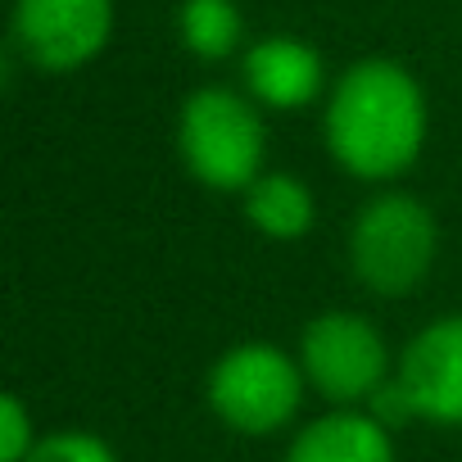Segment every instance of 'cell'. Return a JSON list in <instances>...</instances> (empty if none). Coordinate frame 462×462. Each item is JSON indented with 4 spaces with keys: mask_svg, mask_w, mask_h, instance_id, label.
<instances>
[{
    "mask_svg": "<svg viewBox=\"0 0 462 462\" xmlns=\"http://www.w3.org/2000/svg\"><path fill=\"white\" fill-rule=\"evenodd\" d=\"M245 217L268 241H300L318 222V199L295 172H263L245 190Z\"/></svg>",
    "mask_w": 462,
    "mask_h": 462,
    "instance_id": "10",
    "label": "cell"
},
{
    "mask_svg": "<svg viewBox=\"0 0 462 462\" xmlns=\"http://www.w3.org/2000/svg\"><path fill=\"white\" fill-rule=\"evenodd\" d=\"M426 96L417 78L394 60H358L327 96V150L358 181L403 177L426 145Z\"/></svg>",
    "mask_w": 462,
    "mask_h": 462,
    "instance_id": "1",
    "label": "cell"
},
{
    "mask_svg": "<svg viewBox=\"0 0 462 462\" xmlns=\"http://www.w3.org/2000/svg\"><path fill=\"white\" fill-rule=\"evenodd\" d=\"M286 462H394V430L367 408H336L300 426Z\"/></svg>",
    "mask_w": 462,
    "mask_h": 462,
    "instance_id": "9",
    "label": "cell"
},
{
    "mask_svg": "<svg viewBox=\"0 0 462 462\" xmlns=\"http://www.w3.org/2000/svg\"><path fill=\"white\" fill-rule=\"evenodd\" d=\"M300 367L313 394H322L336 408H367L376 390L394 376L385 336L349 309L318 313L300 331Z\"/></svg>",
    "mask_w": 462,
    "mask_h": 462,
    "instance_id": "5",
    "label": "cell"
},
{
    "mask_svg": "<svg viewBox=\"0 0 462 462\" xmlns=\"http://www.w3.org/2000/svg\"><path fill=\"white\" fill-rule=\"evenodd\" d=\"M23 462H118V453L91 430H51Z\"/></svg>",
    "mask_w": 462,
    "mask_h": 462,
    "instance_id": "12",
    "label": "cell"
},
{
    "mask_svg": "<svg viewBox=\"0 0 462 462\" xmlns=\"http://www.w3.org/2000/svg\"><path fill=\"white\" fill-rule=\"evenodd\" d=\"M304 367L295 354H286L273 340H245L231 345L204 381V399L222 426L236 435H277L291 426V417L304 403Z\"/></svg>",
    "mask_w": 462,
    "mask_h": 462,
    "instance_id": "4",
    "label": "cell"
},
{
    "mask_svg": "<svg viewBox=\"0 0 462 462\" xmlns=\"http://www.w3.org/2000/svg\"><path fill=\"white\" fill-rule=\"evenodd\" d=\"M177 32L190 55L226 60V55H236V46L245 37V19L236 10V0H186L177 14Z\"/></svg>",
    "mask_w": 462,
    "mask_h": 462,
    "instance_id": "11",
    "label": "cell"
},
{
    "mask_svg": "<svg viewBox=\"0 0 462 462\" xmlns=\"http://www.w3.org/2000/svg\"><path fill=\"white\" fill-rule=\"evenodd\" d=\"M37 426L23 408L19 394H5L0 399V462H23L32 448H37Z\"/></svg>",
    "mask_w": 462,
    "mask_h": 462,
    "instance_id": "13",
    "label": "cell"
},
{
    "mask_svg": "<svg viewBox=\"0 0 462 462\" xmlns=\"http://www.w3.org/2000/svg\"><path fill=\"white\" fill-rule=\"evenodd\" d=\"M114 32V0H19L14 46L46 73H73L91 64Z\"/></svg>",
    "mask_w": 462,
    "mask_h": 462,
    "instance_id": "6",
    "label": "cell"
},
{
    "mask_svg": "<svg viewBox=\"0 0 462 462\" xmlns=\"http://www.w3.org/2000/svg\"><path fill=\"white\" fill-rule=\"evenodd\" d=\"M177 154L199 186L245 195L268 154L259 105L226 87H199L177 114Z\"/></svg>",
    "mask_w": 462,
    "mask_h": 462,
    "instance_id": "3",
    "label": "cell"
},
{
    "mask_svg": "<svg viewBox=\"0 0 462 462\" xmlns=\"http://www.w3.org/2000/svg\"><path fill=\"white\" fill-rule=\"evenodd\" d=\"M439 254L435 213L408 190L372 195L349 222V268L381 300L412 295Z\"/></svg>",
    "mask_w": 462,
    "mask_h": 462,
    "instance_id": "2",
    "label": "cell"
},
{
    "mask_svg": "<svg viewBox=\"0 0 462 462\" xmlns=\"http://www.w3.org/2000/svg\"><path fill=\"white\" fill-rule=\"evenodd\" d=\"M394 385L403 390L417 421L462 426V313L421 327L403 345Z\"/></svg>",
    "mask_w": 462,
    "mask_h": 462,
    "instance_id": "7",
    "label": "cell"
},
{
    "mask_svg": "<svg viewBox=\"0 0 462 462\" xmlns=\"http://www.w3.org/2000/svg\"><path fill=\"white\" fill-rule=\"evenodd\" d=\"M245 91L263 109H304L327 87L322 55L300 37H263L245 51Z\"/></svg>",
    "mask_w": 462,
    "mask_h": 462,
    "instance_id": "8",
    "label": "cell"
}]
</instances>
